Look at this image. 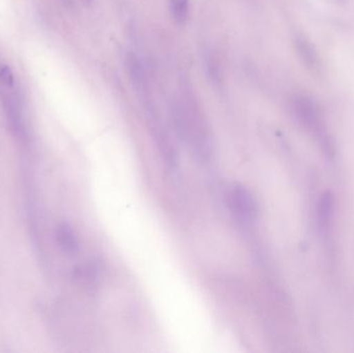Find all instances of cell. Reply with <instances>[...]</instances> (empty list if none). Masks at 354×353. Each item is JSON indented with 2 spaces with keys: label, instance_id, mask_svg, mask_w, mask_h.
Here are the masks:
<instances>
[{
  "label": "cell",
  "instance_id": "6da1fadb",
  "mask_svg": "<svg viewBox=\"0 0 354 353\" xmlns=\"http://www.w3.org/2000/svg\"><path fill=\"white\" fill-rule=\"evenodd\" d=\"M171 120L179 138L199 161H207L212 153V138L205 118L191 99L171 104Z\"/></svg>",
  "mask_w": 354,
  "mask_h": 353
},
{
  "label": "cell",
  "instance_id": "7a4b0ae2",
  "mask_svg": "<svg viewBox=\"0 0 354 353\" xmlns=\"http://www.w3.org/2000/svg\"><path fill=\"white\" fill-rule=\"evenodd\" d=\"M291 109L299 124L315 133L318 138L326 136L322 112L315 102L306 95H297L291 102Z\"/></svg>",
  "mask_w": 354,
  "mask_h": 353
},
{
  "label": "cell",
  "instance_id": "3957f363",
  "mask_svg": "<svg viewBox=\"0 0 354 353\" xmlns=\"http://www.w3.org/2000/svg\"><path fill=\"white\" fill-rule=\"evenodd\" d=\"M228 203L235 217L243 222H253L257 219L258 204L253 193L241 186L235 184L228 193Z\"/></svg>",
  "mask_w": 354,
  "mask_h": 353
},
{
  "label": "cell",
  "instance_id": "277c9868",
  "mask_svg": "<svg viewBox=\"0 0 354 353\" xmlns=\"http://www.w3.org/2000/svg\"><path fill=\"white\" fill-rule=\"evenodd\" d=\"M124 66H126L129 78H130L135 90L140 95V99L145 103L151 101L147 73H145V68H143L142 64H141L137 55H135L134 53L127 54Z\"/></svg>",
  "mask_w": 354,
  "mask_h": 353
},
{
  "label": "cell",
  "instance_id": "5b68a950",
  "mask_svg": "<svg viewBox=\"0 0 354 353\" xmlns=\"http://www.w3.org/2000/svg\"><path fill=\"white\" fill-rule=\"evenodd\" d=\"M295 46L297 55L301 58L304 66H307L308 70L313 74L319 75L322 70V60L309 39L304 35H297L295 39Z\"/></svg>",
  "mask_w": 354,
  "mask_h": 353
},
{
  "label": "cell",
  "instance_id": "8992f818",
  "mask_svg": "<svg viewBox=\"0 0 354 353\" xmlns=\"http://www.w3.org/2000/svg\"><path fill=\"white\" fill-rule=\"evenodd\" d=\"M336 199L330 191L324 193L318 202V221L322 230H328L335 213Z\"/></svg>",
  "mask_w": 354,
  "mask_h": 353
},
{
  "label": "cell",
  "instance_id": "52a82bcc",
  "mask_svg": "<svg viewBox=\"0 0 354 353\" xmlns=\"http://www.w3.org/2000/svg\"><path fill=\"white\" fill-rule=\"evenodd\" d=\"M56 238L58 245L64 252L76 254L79 250V242L76 234L68 224H60L56 229Z\"/></svg>",
  "mask_w": 354,
  "mask_h": 353
},
{
  "label": "cell",
  "instance_id": "ba28073f",
  "mask_svg": "<svg viewBox=\"0 0 354 353\" xmlns=\"http://www.w3.org/2000/svg\"><path fill=\"white\" fill-rule=\"evenodd\" d=\"M170 12L176 24H185L189 18V0H170Z\"/></svg>",
  "mask_w": 354,
  "mask_h": 353
},
{
  "label": "cell",
  "instance_id": "9c48e42d",
  "mask_svg": "<svg viewBox=\"0 0 354 353\" xmlns=\"http://www.w3.org/2000/svg\"><path fill=\"white\" fill-rule=\"evenodd\" d=\"M0 85L4 88H12L15 85V77L10 66L6 64L0 66Z\"/></svg>",
  "mask_w": 354,
  "mask_h": 353
},
{
  "label": "cell",
  "instance_id": "30bf717a",
  "mask_svg": "<svg viewBox=\"0 0 354 353\" xmlns=\"http://www.w3.org/2000/svg\"><path fill=\"white\" fill-rule=\"evenodd\" d=\"M207 70L209 76L212 77V80L214 83H220L221 73L220 68H218V62L216 61L212 56L207 58Z\"/></svg>",
  "mask_w": 354,
  "mask_h": 353
}]
</instances>
